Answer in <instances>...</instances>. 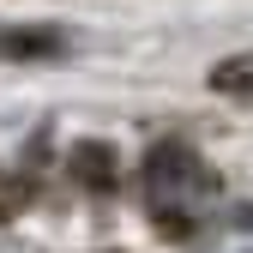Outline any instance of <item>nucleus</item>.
<instances>
[{
  "label": "nucleus",
  "instance_id": "1",
  "mask_svg": "<svg viewBox=\"0 0 253 253\" xmlns=\"http://www.w3.org/2000/svg\"><path fill=\"white\" fill-rule=\"evenodd\" d=\"M145 187H151V211H157V229L169 235H187V223H193V211L211 199V175L205 163L193 157V145H157L145 157Z\"/></svg>",
  "mask_w": 253,
  "mask_h": 253
},
{
  "label": "nucleus",
  "instance_id": "2",
  "mask_svg": "<svg viewBox=\"0 0 253 253\" xmlns=\"http://www.w3.org/2000/svg\"><path fill=\"white\" fill-rule=\"evenodd\" d=\"M67 48V37L48 24H18V30H0V60H48Z\"/></svg>",
  "mask_w": 253,
  "mask_h": 253
},
{
  "label": "nucleus",
  "instance_id": "3",
  "mask_svg": "<svg viewBox=\"0 0 253 253\" xmlns=\"http://www.w3.org/2000/svg\"><path fill=\"white\" fill-rule=\"evenodd\" d=\"M211 90H223V97H235V103H253V48L217 60L211 67Z\"/></svg>",
  "mask_w": 253,
  "mask_h": 253
},
{
  "label": "nucleus",
  "instance_id": "4",
  "mask_svg": "<svg viewBox=\"0 0 253 253\" xmlns=\"http://www.w3.org/2000/svg\"><path fill=\"white\" fill-rule=\"evenodd\" d=\"M73 169L84 187H115V151L109 145H79L73 151Z\"/></svg>",
  "mask_w": 253,
  "mask_h": 253
},
{
  "label": "nucleus",
  "instance_id": "5",
  "mask_svg": "<svg viewBox=\"0 0 253 253\" xmlns=\"http://www.w3.org/2000/svg\"><path fill=\"white\" fill-rule=\"evenodd\" d=\"M24 205H30V181L18 169H0V223H12Z\"/></svg>",
  "mask_w": 253,
  "mask_h": 253
}]
</instances>
